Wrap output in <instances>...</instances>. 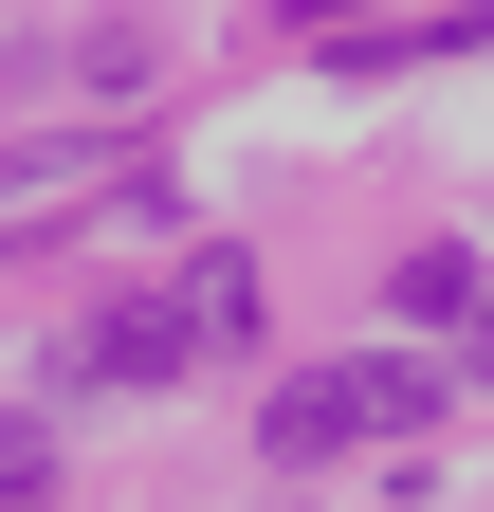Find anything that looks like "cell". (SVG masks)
I'll return each mask as SVG.
<instances>
[{"label":"cell","mask_w":494,"mask_h":512,"mask_svg":"<svg viewBox=\"0 0 494 512\" xmlns=\"http://www.w3.org/2000/svg\"><path fill=\"white\" fill-rule=\"evenodd\" d=\"M257 439H275V458H366V439H440V366H403V348H348V366H293Z\"/></svg>","instance_id":"cell-1"},{"label":"cell","mask_w":494,"mask_h":512,"mask_svg":"<svg viewBox=\"0 0 494 512\" xmlns=\"http://www.w3.org/2000/svg\"><path fill=\"white\" fill-rule=\"evenodd\" d=\"M92 202H129V147H37V165H0V238H55V220H92Z\"/></svg>","instance_id":"cell-3"},{"label":"cell","mask_w":494,"mask_h":512,"mask_svg":"<svg viewBox=\"0 0 494 512\" xmlns=\"http://www.w3.org/2000/svg\"><path fill=\"white\" fill-rule=\"evenodd\" d=\"M458 366H476V384H494V275H476V293H458Z\"/></svg>","instance_id":"cell-6"},{"label":"cell","mask_w":494,"mask_h":512,"mask_svg":"<svg viewBox=\"0 0 494 512\" xmlns=\"http://www.w3.org/2000/svg\"><path fill=\"white\" fill-rule=\"evenodd\" d=\"M183 311H202V348H257V256L202 238V256H183Z\"/></svg>","instance_id":"cell-4"},{"label":"cell","mask_w":494,"mask_h":512,"mask_svg":"<svg viewBox=\"0 0 494 512\" xmlns=\"http://www.w3.org/2000/svg\"><path fill=\"white\" fill-rule=\"evenodd\" d=\"M55 366H74V384H183V366H202L183 275H165V293H129V311H74V330H55Z\"/></svg>","instance_id":"cell-2"},{"label":"cell","mask_w":494,"mask_h":512,"mask_svg":"<svg viewBox=\"0 0 494 512\" xmlns=\"http://www.w3.org/2000/svg\"><path fill=\"white\" fill-rule=\"evenodd\" d=\"M0 512H55V421H0Z\"/></svg>","instance_id":"cell-5"}]
</instances>
